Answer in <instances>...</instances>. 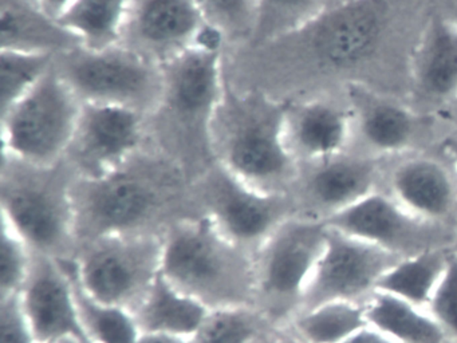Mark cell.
<instances>
[{
	"mask_svg": "<svg viewBox=\"0 0 457 343\" xmlns=\"http://www.w3.org/2000/svg\"><path fill=\"white\" fill-rule=\"evenodd\" d=\"M270 343H296L295 340L293 339V338L290 337V335L286 334L283 330H280L279 332H278L277 335H275L274 338H272L271 340H270Z\"/></svg>",
	"mask_w": 457,
	"mask_h": 343,
	"instance_id": "ab89813d",
	"label": "cell"
},
{
	"mask_svg": "<svg viewBox=\"0 0 457 343\" xmlns=\"http://www.w3.org/2000/svg\"><path fill=\"white\" fill-rule=\"evenodd\" d=\"M440 146L441 149L448 155V157L451 158L457 172V134L446 136L445 138L441 141Z\"/></svg>",
	"mask_w": 457,
	"mask_h": 343,
	"instance_id": "f35d334b",
	"label": "cell"
},
{
	"mask_svg": "<svg viewBox=\"0 0 457 343\" xmlns=\"http://www.w3.org/2000/svg\"><path fill=\"white\" fill-rule=\"evenodd\" d=\"M74 42L76 38L36 3L2 0V48L53 53L55 47Z\"/></svg>",
	"mask_w": 457,
	"mask_h": 343,
	"instance_id": "d4e9b609",
	"label": "cell"
},
{
	"mask_svg": "<svg viewBox=\"0 0 457 343\" xmlns=\"http://www.w3.org/2000/svg\"><path fill=\"white\" fill-rule=\"evenodd\" d=\"M77 174L66 161L34 166L4 158L0 212L37 254L71 260L79 249L74 184Z\"/></svg>",
	"mask_w": 457,
	"mask_h": 343,
	"instance_id": "277c9868",
	"label": "cell"
},
{
	"mask_svg": "<svg viewBox=\"0 0 457 343\" xmlns=\"http://www.w3.org/2000/svg\"><path fill=\"white\" fill-rule=\"evenodd\" d=\"M275 335H277V334H275ZM275 335H274V337H275ZM274 337L267 338V339L259 340V342H256V343H270V340H271L272 338H274Z\"/></svg>",
	"mask_w": 457,
	"mask_h": 343,
	"instance_id": "7bdbcfd3",
	"label": "cell"
},
{
	"mask_svg": "<svg viewBox=\"0 0 457 343\" xmlns=\"http://www.w3.org/2000/svg\"><path fill=\"white\" fill-rule=\"evenodd\" d=\"M204 21L195 0H133L122 39L152 61L168 62L191 47Z\"/></svg>",
	"mask_w": 457,
	"mask_h": 343,
	"instance_id": "d6986e66",
	"label": "cell"
},
{
	"mask_svg": "<svg viewBox=\"0 0 457 343\" xmlns=\"http://www.w3.org/2000/svg\"><path fill=\"white\" fill-rule=\"evenodd\" d=\"M285 126L288 149L299 165L346 152L354 133L349 105L326 98L287 105Z\"/></svg>",
	"mask_w": 457,
	"mask_h": 343,
	"instance_id": "ffe728a7",
	"label": "cell"
},
{
	"mask_svg": "<svg viewBox=\"0 0 457 343\" xmlns=\"http://www.w3.org/2000/svg\"><path fill=\"white\" fill-rule=\"evenodd\" d=\"M162 275L210 308L255 305V254L227 238L200 212L164 232Z\"/></svg>",
	"mask_w": 457,
	"mask_h": 343,
	"instance_id": "7a4b0ae2",
	"label": "cell"
},
{
	"mask_svg": "<svg viewBox=\"0 0 457 343\" xmlns=\"http://www.w3.org/2000/svg\"><path fill=\"white\" fill-rule=\"evenodd\" d=\"M286 109L270 99L224 94L210 126L213 161L261 192L290 193L299 163L286 141Z\"/></svg>",
	"mask_w": 457,
	"mask_h": 343,
	"instance_id": "3957f363",
	"label": "cell"
},
{
	"mask_svg": "<svg viewBox=\"0 0 457 343\" xmlns=\"http://www.w3.org/2000/svg\"><path fill=\"white\" fill-rule=\"evenodd\" d=\"M133 0H74L58 23L92 50L113 47L121 42Z\"/></svg>",
	"mask_w": 457,
	"mask_h": 343,
	"instance_id": "cb8c5ba5",
	"label": "cell"
},
{
	"mask_svg": "<svg viewBox=\"0 0 457 343\" xmlns=\"http://www.w3.org/2000/svg\"><path fill=\"white\" fill-rule=\"evenodd\" d=\"M210 308L184 294L160 275L140 305L133 310L141 334H170L189 338Z\"/></svg>",
	"mask_w": 457,
	"mask_h": 343,
	"instance_id": "7402d4cb",
	"label": "cell"
},
{
	"mask_svg": "<svg viewBox=\"0 0 457 343\" xmlns=\"http://www.w3.org/2000/svg\"><path fill=\"white\" fill-rule=\"evenodd\" d=\"M454 248H456V249H457V241H456V247H454Z\"/></svg>",
	"mask_w": 457,
	"mask_h": 343,
	"instance_id": "bcb514c9",
	"label": "cell"
},
{
	"mask_svg": "<svg viewBox=\"0 0 457 343\" xmlns=\"http://www.w3.org/2000/svg\"><path fill=\"white\" fill-rule=\"evenodd\" d=\"M411 85L422 99H457V26L443 11L429 13L411 56Z\"/></svg>",
	"mask_w": 457,
	"mask_h": 343,
	"instance_id": "44dd1931",
	"label": "cell"
},
{
	"mask_svg": "<svg viewBox=\"0 0 457 343\" xmlns=\"http://www.w3.org/2000/svg\"><path fill=\"white\" fill-rule=\"evenodd\" d=\"M20 295L38 342L76 338L92 343L82 329L73 278L62 260L36 252Z\"/></svg>",
	"mask_w": 457,
	"mask_h": 343,
	"instance_id": "e0dca14e",
	"label": "cell"
},
{
	"mask_svg": "<svg viewBox=\"0 0 457 343\" xmlns=\"http://www.w3.org/2000/svg\"><path fill=\"white\" fill-rule=\"evenodd\" d=\"M164 232H120L79 244L66 260L82 289L103 303L132 311L162 275Z\"/></svg>",
	"mask_w": 457,
	"mask_h": 343,
	"instance_id": "8992f818",
	"label": "cell"
},
{
	"mask_svg": "<svg viewBox=\"0 0 457 343\" xmlns=\"http://www.w3.org/2000/svg\"><path fill=\"white\" fill-rule=\"evenodd\" d=\"M347 102L354 121L349 152L393 160L432 147L429 123L397 99L355 82L347 85Z\"/></svg>",
	"mask_w": 457,
	"mask_h": 343,
	"instance_id": "9a60e30c",
	"label": "cell"
},
{
	"mask_svg": "<svg viewBox=\"0 0 457 343\" xmlns=\"http://www.w3.org/2000/svg\"><path fill=\"white\" fill-rule=\"evenodd\" d=\"M395 11L390 0H342L295 32L306 37L307 51L323 70L354 69L371 61L384 46Z\"/></svg>",
	"mask_w": 457,
	"mask_h": 343,
	"instance_id": "30bf717a",
	"label": "cell"
},
{
	"mask_svg": "<svg viewBox=\"0 0 457 343\" xmlns=\"http://www.w3.org/2000/svg\"><path fill=\"white\" fill-rule=\"evenodd\" d=\"M280 330L255 305L212 308L189 343H256Z\"/></svg>",
	"mask_w": 457,
	"mask_h": 343,
	"instance_id": "83f0119b",
	"label": "cell"
},
{
	"mask_svg": "<svg viewBox=\"0 0 457 343\" xmlns=\"http://www.w3.org/2000/svg\"><path fill=\"white\" fill-rule=\"evenodd\" d=\"M194 181L180 163L157 147L105 176L77 177L79 247L109 233L165 232L176 220L196 212Z\"/></svg>",
	"mask_w": 457,
	"mask_h": 343,
	"instance_id": "6da1fadb",
	"label": "cell"
},
{
	"mask_svg": "<svg viewBox=\"0 0 457 343\" xmlns=\"http://www.w3.org/2000/svg\"><path fill=\"white\" fill-rule=\"evenodd\" d=\"M453 249H433L400 260L381 279L377 289L389 292L427 310L435 289L448 267Z\"/></svg>",
	"mask_w": 457,
	"mask_h": 343,
	"instance_id": "4316f807",
	"label": "cell"
},
{
	"mask_svg": "<svg viewBox=\"0 0 457 343\" xmlns=\"http://www.w3.org/2000/svg\"><path fill=\"white\" fill-rule=\"evenodd\" d=\"M36 252L2 222V259H0V297L21 292L28 280Z\"/></svg>",
	"mask_w": 457,
	"mask_h": 343,
	"instance_id": "1f68e13d",
	"label": "cell"
},
{
	"mask_svg": "<svg viewBox=\"0 0 457 343\" xmlns=\"http://www.w3.org/2000/svg\"><path fill=\"white\" fill-rule=\"evenodd\" d=\"M325 224L376 244L400 259L433 249L454 248L457 241V228L416 216L382 189L331 217Z\"/></svg>",
	"mask_w": 457,
	"mask_h": 343,
	"instance_id": "7c38bea8",
	"label": "cell"
},
{
	"mask_svg": "<svg viewBox=\"0 0 457 343\" xmlns=\"http://www.w3.org/2000/svg\"><path fill=\"white\" fill-rule=\"evenodd\" d=\"M400 260L376 244L328 227L325 249L304 289L299 313L331 302L365 303Z\"/></svg>",
	"mask_w": 457,
	"mask_h": 343,
	"instance_id": "8fae6325",
	"label": "cell"
},
{
	"mask_svg": "<svg viewBox=\"0 0 457 343\" xmlns=\"http://www.w3.org/2000/svg\"><path fill=\"white\" fill-rule=\"evenodd\" d=\"M338 2H342V0H338Z\"/></svg>",
	"mask_w": 457,
	"mask_h": 343,
	"instance_id": "7dc6e473",
	"label": "cell"
},
{
	"mask_svg": "<svg viewBox=\"0 0 457 343\" xmlns=\"http://www.w3.org/2000/svg\"><path fill=\"white\" fill-rule=\"evenodd\" d=\"M62 262L73 278L79 321L87 339L92 343H137L141 330L132 311L90 297L77 281L69 263L66 260Z\"/></svg>",
	"mask_w": 457,
	"mask_h": 343,
	"instance_id": "f1b7e54d",
	"label": "cell"
},
{
	"mask_svg": "<svg viewBox=\"0 0 457 343\" xmlns=\"http://www.w3.org/2000/svg\"><path fill=\"white\" fill-rule=\"evenodd\" d=\"M162 101L210 141V126L224 96L220 53L189 47L165 62Z\"/></svg>",
	"mask_w": 457,
	"mask_h": 343,
	"instance_id": "ac0fdd59",
	"label": "cell"
},
{
	"mask_svg": "<svg viewBox=\"0 0 457 343\" xmlns=\"http://www.w3.org/2000/svg\"><path fill=\"white\" fill-rule=\"evenodd\" d=\"M137 343H189L188 338L170 334H141Z\"/></svg>",
	"mask_w": 457,
	"mask_h": 343,
	"instance_id": "74e56055",
	"label": "cell"
},
{
	"mask_svg": "<svg viewBox=\"0 0 457 343\" xmlns=\"http://www.w3.org/2000/svg\"><path fill=\"white\" fill-rule=\"evenodd\" d=\"M152 147L146 145L143 112L122 105L84 102L65 161L77 177L97 179Z\"/></svg>",
	"mask_w": 457,
	"mask_h": 343,
	"instance_id": "4fadbf2b",
	"label": "cell"
},
{
	"mask_svg": "<svg viewBox=\"0 0 457 343\" xmlns=\"http://www.w3.org/2000/svg\"><path fill=\"white\" fill-rule=\"evenodd\" d=\"M38 343H53V342H38Z\"/></svg>",
	"mask_w": 457,
	"mask_h": 343,
	"instance_id": "f6af8a7d",
	"label": "cell"
},
{
	"mask_svg": "<svg viewBox=\"0 0 457 343\" xmlns=\"http://www.w3.org/2000/svg\"><path fill=\"white\" fill-rule=\"evenodd\" d=\"M58 343H87V342H82V340L76 339V338H66V339L61 340V342Z\"/></svg>",
	"mask_w": 457,
	"mask_h": 343,
	"instance_id": "b9f144b4",
	"label": "cell"
},
{
	"mask_svg": "<svg viewBox=\"0 0 457 343\" xmlns=\"http://www.w3.org/2000/svg\"><path fill=\"white\" fill-rule=\"evenodd\" d=\"M358 153H339L325 160L301 163L290 195L298 216L328 222L381 189L385 166Z\"/></svg>",
	"mask_w": 457,
	"mask_h": 343,
	"instance_id": "5bb4252c",
	"label": "cell"
},
{
	"mask_svg": "<svg viewBox=\"0 0 457 343\" xmlns=\"http://www.w3.org/2000/svg\"><path fill=\"white\" fill-rule=\"evenodd\" d=\"M446 343H457V340L449 339L448 342H446Z\"/></svg>",
	"mask_w": 457,
	"mask_h": 343,
	"instance_id": "ee69618b",
	"label": "cell"
},
{
	"mask_svg": "<svg viewBox=\"0 0 457 343\" xmlns=\"http://www.w3.org/2000/svg\"><path fill=\"white\" fill-rule=\"evenodd\" d=\"M366 321L398 343H446L448 337L425 308L377 289L365 303Z\"/></svg>",
	"mask_w": 457,
	"mask_h": 343,
	"instance_id": "603a6c76",
	"label": "cell"
},
{
	"mask_svg": "<svg viewBox=\"0 0 457 343\" xmlns=\"http://www.w3.org/2000/svg\"><path fill=\"white\" fill-rule=\"evenodd\" d=\"M365 303L331 302L302 311L283 331L298 343H344L368 326Z\"/></svg>",
	"mask_w": 457,
	"mask_h": 343,
	"instance_id": "484cf974",
	"label": "cell"
},
{
	"mask_svg": "<svg viewBox=\"0 0 457 343\" xmlns=\"http://www.w3.org/2000/svg\"><path fill=\"white\" fill-rule=\"evenodd\" d=\"M192 200L196 211L210 217L227 238L253 254L296 214L290 193L261 192L216 163L195 180Z\"/></svg>",
	"mask_w": 457,
	"mask_h": 343,
	"instance_id": "ba28073f",
	"label": "cell"
},
{
	"mask_svg": "<svg viewBox=\"0 0 457 343\" xmlns=\"http://www.w3.org/2000/svg\"><path fill=\"white\" fill-rule=\"evenodd\" d=\"M203 15L226 34L245 35L259 24V0H195Z\"/></svg>",
	"mask_w": 457,
	"mask_h": 343,
	"instance_id": "d6a6232c",
	"label": "cell"
},
{
	"mask_svg": "<svg viewBox=\"0 0 457 343\" xmlns=\"http://www.w3.org/2000/svg\"><path fill=\"white\" fill-rule=\"evenodd\" d=\"M451 339L457 340V249L452 251L448 267L427 307Z\"/></svg>",
	"mask_w": 457,
	"mask_h": 343,
	"instance_id": "836d02e7",
	"label": "cell"
},
{
	"mask_svg": "<svg viewBox=\"0 0 457 343\" xmlns=\"http://www.w3.org/2000/svg\"><path fill=\"white\" fill-rule=\"evenodd\" d=\"M2 343H38L20 292L0 297Z\"/></svg>",
	"mask_w": 457,
	"mask_h": 343,
	"instance_id": "e575fe53",
	"label": "cell"
},
{
	"mask_svg": "<svg viewBox=\"0 0 457 343\" xmlns=\"http://www.w3.org/2000/svg\"><path fill=\"white\" fill-rule=\"evenodd\" d=\"M326 238L325 222L295 214L255 252V305L278 329H285L301 310Z\"/></svg>",
	"mask_w": 457,
	"mask_h": 343,
	"instance_id": "52a82bcc",
	"label": "cell"
},
{
	"mask_svg": "<svg viewBox=\"0 0 457 343\" xmlns=\"http://www.w3.org/2000/svg\"><path fill=\"white\" fill-rule=\"evenodd\" d=\"M53 53L2 48V112L22 98L52 70Z\"/></svg>",
	"mask_w": 457,
	"mask_h": 343,
	"instance_id": "f546056e",
	"label": "cell"
},
{
	"mask_svg": "<svg viewBox=\"0 0 457 343\" xmlns=\"http://www.w3.org/2000/svg\"><path fill=\"white\" fill-rule=\"evenodd\" d=\"M443 13H445L448 18H451L457 26V0H452V2L449 3L448 10L443 11Z\"/></svg>",
	"mask_w": 457,
	"mask_h": 343,
	"instance_id": "60d3db41",
	"label": "cell"
},
{
	"mask_svg": "<svg viewBox=\"0 0 457 343\" xmlns=\"http://www.w3.org/2000/svg\"><path fill=\"white\" fill-rule=\"evenodd\" d=\"M344 343H398L389 335L384 334L379 330L374 329L370 324L353 334Z\"/></svg>",
	"mask_w": 457,
	"mask_h": 343,
	"instance_id": "d590c367",
	"label": "cell"
},
{
	"mask_svg": "<svg viewBox=\"0 0 457 343\" xmlns=\"http://www.w3.org/2000/svg\"><path fill=\"white\" fill-rule=\"evenodd\" d=\"M381 189L416 216L457 228V172L440 145L387 161Z\"/></svg>",
	"mask_w": 457,
	"mask_h": 343,
	"instance_id": "2e32d148",
	"label": "cell"
},
{
	"mask_svg": "<svg viewBox=\"0 0 457 343\" xmlns=\"http://www.w3.org/2000/svg\"><path fill=\"white\" fill-rule=\"evenodd\" d=\"M330 5L328 0H259L258 29L266 37H286L298 31Z\"/></svg>",
	"mask_w": 457,
	"mask_h": 343,
	"instance_id": "4dcf8cb0",
	"label": "cell"
},
{
	"mask_svg": "<svg viewBox=\"0 0 457 343\" xmlns=\"http://www.w3.org/2000/svg\"><path fill=\"white\" fill-rule=\"evenodd\" d=\"M76 91L50 70L29 93L2 112V153L34 166L63 163L81 117Z\"/></svg>",
	"mask_w": 457,
	"mask_h": 343,
	"instance_id": "5b68a950",
	"label": "cell"
},
{
	"mask_svg": "<svg viewBox=\"0 0 457 343\" xmlns=\"http://www.w3.org/2000/svg\"><path fill=\"white\" fill-rule=\"evenodd\" d=\"M60 74L82 102L122 105L144 112L162 101L164 75L152 59L127 46L68 54Z\"/></svg>",
	"mask_w": 457,
	"mask_h": 343,
	"instance_id": "9c48e42d",
	"label": "cell"
},
{
	"mask_svg": "<svg viewBox=\"0 0 457 343\" xmlns=\"http://www.w3.org/2000/svg\"><path fill=\"white\" fill-rule=\"evenodd\" d=\"M296 343H298V342H296Z\"/></svg>",
	"mask_w": 457,
	"mask_h": 343,
	"instance_id": "c3c4849f",
	"label": "cell"
},
{
	"mask_svg": "<svg viewBox=\"0 0 457 343\" xmlns=\"http://www.w3.org/2000/svg\"><path fill=\"white\" fill-rule=\"evenodd\" d=\"M33 2L38 5L42 13L58 21L65 13V11L71 7L74 0H33Z\"/></svg>",
	"mask_w": 457,
	"mask_h": 343,
	"instance_id": "8d00e7d4",
	"label": "cell"
}]
</instances>
